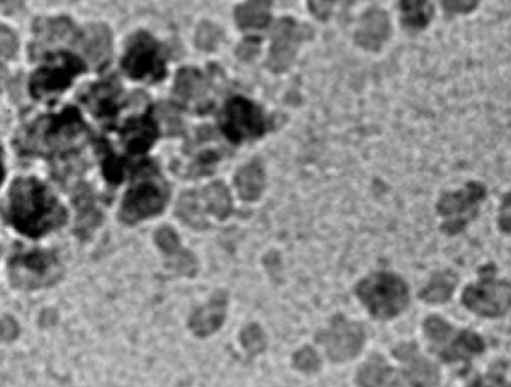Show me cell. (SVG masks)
Segmentation results:
<instances>
[{"label":"cell","instance_id":"6da1fadb","mask_svg":"<svg viewBox=\"0 0 511 387\" xmlns=\"http://www.w3.org/2000/svg\"><path fill=\"white\" fill-rule=\"evenodd\" d=\"M9 220L26 235L41 236L62 226L67 211L41 183L21 178L9 194Z\"/></svg>","mask_w":511,"mask_h":387},{"label":"cell","instance_id":"7a4b0ae2","mask_svg":"<svg viewBox=\"0 0 511 387\" xmlns=\"http://www.w3.org/2000/svg\"><path fill=\"white\" fill-rule=\"evenodd\" d=\"M356 295L377 319H392L409 305V288L400 277L377 272L356 286Z\"/></svg>","mask_w":511,"mask_h":387},{"label":"cell","instance_id":"3957f363","mask_svg":"<svg viewBox=\"0 0 511 387\" xmlns=\"http://www.w3.org/2000/svg\"><path fill=\"white\" fill-rule=\"evenodd\" d=\"M425 334L433 342V350L440 358L449 362L468 361L485 349L482 338L471 330H456L438 318H429L425 321Z\"/></svg>","mask_w":511,"mask_h":387},{"label":"cell","instance_id":"277c9868","mask_svg":"<svg viewBox=\"0 0 511 387\" xmlns=\"http://www.w3.org/2000/svg\"><path fill=\"white\" fill-rule=\"evenodd\" d=\"M83 123L78 114L67 111L62 116L47 117L37 121L34 131H30L26 142L34 152H50L65 149L72 141L83 133Z\"/></svg>","mask_w":511,"mask_h":387},{"label":"cell","instance_id":"5b68a950","mask_svg":"<svg viewBox=\"0 0 511 387\" xmlns=\"http://www.w3.org/2000/svg\"><path fill=\"white\" fill-rule=\"evenodd\" d=\"M62 276V265L54 253L32 252L16 256L11 262V280L23 288L50 286Z\"/></svg>","mask_w":511,"mask_h":387},{"label":"cell","instance_id":"8992f818","mask_svg":"<svg viewBox=\"0 0 511 387\" xmlns=\"http://www.w3.org/2000/svg\"><path fill=\"white\" fill-rule=\"evenodd\" d=\"M486 190L482 184L470 183L456 194H447L438 204V211L444 217L443 231L450 235L458 234L477 215L478 204L482 203Z\"/></svg>","mask_w":511,"mask_h":387},{"label":"cell","instance_id":"52a82bcc","mask_svg":"<svg viewBox=\"0 0 511 387\" xmlns=\"http://www.w3.org/2000/svg\"><path fill=\"white\" fill-rule=\"evenodd\" d=\"M318 341L323 344L326 354L334 362H344L358 356L362 350L365 332L362 325L356 321L346 320L344 316H335L330 321L329 329L318 334Z\"/></svg>","mask_w":511,"mask_h":387},{"label":"cell","instance_id":"ba28073f","mask_svg":"<svg viewBox=\"0 0 511 387\" xmlns=\"http://www.w3.org/2000/svg\"><path fill=\"white\" fill-rule=\"evenodd\" d=\"M462 301L478 316L499 318L511 309V286L506 281L486 278L468 286Z\"/></svg>","mask_w":511,"mask_h":387},{"label":"cell","instance_id":"9c48e42d","mask_svg":"<svg viewBox=\"0 0 511 387\" xmlns=\"http://www.w3.org/2000/svg\"><path fill=\"white\" fill-rule=\"evenodd\" d=\"M83 63L70 54L60 53L53 56L46 67L37 70L32 78L34 96L39 98L67 89L74 77L83 72Z\"/></svg>","mask_w":511,"mask_h":387},{"label":"cell","instance_id":"30bf717a","mask_svg":"<svg viewBox=\"0 0 511 387\" xmlns=\"http://www.w3.org/2000/svg\"><path fill=\"white\" fill-rule=\"evenodd\" d=\"M166 194L161 185L153 182H144L129 190L121 206V220L126 223H137L156 215L163 210Z\"/></svg>","mask_w":511,"mask_h":387},{"label":"cell","instance_id":"8fae6325","mask_svg":"<svg viewBox=\"0 0 511 387\" xmlns=\"http://www.w3.org/2000/svg\"><path fill=\"white\" fill-rule=\"evenodd\" d=\"M224 131L234 141L257 136L264 131V120L252 103L244 99H234L226 108Z\"/></svg>","mask_w":511,"mask_h":387},{"label":"cell","instance_id":"7c38bea8","mask_svg":"<svg viewBox=\"0 0 511 387\" xmlns=\"http://www.w3.org/2000/svg\"><path fill=\"white\" fill-rule=\"evenodd\" d=\"M123 67L133 78H144L149 75L159 77L162 70L157 46L149 35H138L130 44L123 60Z\"/></svg>","mask_w":511,"mask_h":387},{"label":"cell","instance_id":"4fadbf2b","mask_svg":"<svg viewBox=\"0 0 511 387\" xmlns=\"http://www.w3.org/2000/svg\"><path fill=\"white\" fill-rule=\"evenodd\" d=\"M396 359L404 363V375L412 387H433L437 386L438 370L428 359L422 356L416 344L404 342L393 350Z\"/></svg>","mask_w":511,"mask_h":387},{"label":"cell","instance_id":"5bb4252c","mask_svg":"<svg viewBox=\"0 0 511 387\" xmlns=\"http://www.w3.org/2000/svg\"><path fill=\"white\" fill-rule=\"evenodd\" d=\"M299 46V32L295 21L285 18L276 26L273 32V47L269 54L268 67L274 72H283L292 65Z\"/></svg>","mask_w":511,"mask_h":387},{"label":"cell","instance_id":"9a60e30c","mask_svg":"<svg viewBox=\"0 0 511 387\" xmlns=\"http://www.w3.org/2000/svg\"><path fill=\"white\" fill-rule=\"evenodd\" d=\"M156 243L162 252L165 253L168 268L186 277L196 274V257L180 246V239L171 227H162L156 232Z\"/></svg>","mask_w":511,"mask_h":387},{"label":"cell","instance_id":"2e32d148","mask_svg":"<svg viewBox=\"0 0 511 387\" xmlns=\"http://www.w3.org/2000/svg\"><path fill=\"white\" fill-rule=\"evenodd\" d=\"M227 293L215 292L211 298L210 304L203 309H196L193 316L190 318V329L193 330L198 337H208L214 334L223 325L226 318Z\"/></svg>","mask_w":511,"mask_h":387},{"label":"cell","instance_id":"e0dca14e","mask_svg":"<svg viewBox=\"0 0 511 387\" xmlns=\"http://www.w3.org/2000/svg\"><path fill=\"white\" fill-rule=\"evenodd\" d=\"M358 383L362 387H404L398 374L380 354L371 356L359 370Z\"/></svg>","mask_w":511,"mask_h":387},{"label":"cell","instance_id":"ac0fdd59","mask_svg":"<svg viewBox=\"0 0 511 387\" xmlns=\"http://www.w3.org/2000/svg\"><path fill=\"white\" fill-rule=\"evenodd\" d=\"M389 35V18L383 11H371L362 18L356 42L367 50H379Z\"/></svg>","mask_w":511,"mask_h":387},{"label":"cell","instance_id":"d6986e66","mask_svg":"<svg viewBox=\"0 0 511 387\" xmlns=\"http://www.w3.org/2000/svg\"><path fill=\"white\" fill-rule=\"evenodd\" d=\"M83 50L95 67H102L111 56V34L107 26L91 25L83 34Z\"/></svg>","mask_w":511,"mask_h":387},{"label":"cell","instance_id":"ffe728a7","mask_svg":"<svg viewBox=\"0 0 511 387\" xmlns=\"http://www.w3.org/2000/svg\"><path fill=\"white\" fill-rule=\"evenodd\" d=\"M271 0H248L236 9V21L243 29H260L268 25Z\"/></svg>","mask_w":511,"mask_h":387},{"label":"cell","instance_id":"44dd1931","mask_svg":"<svg viewBox=\"0 0 511 387\" xmlns=\"http://www.w3.org/2000/svg\"><path fill=\"white\" fill-rule=\"evenodd\" d=\"M235 183L241 198L255 201L259 198L265 187L264 169L257 163L244 166L243 169H239Z\"/></svg>","mask_w":511,"mask_h":387},{"label":"cell","instance_id":"7402d4cb","mask_svg":"<svg viewBox=\"0 0 511 387\" xmlns=\"http://www.w3.org/2000/svg\"><path fill=\"white\" fill-rule=\"evenodd\" d=\"M39 46H48L57 41H68L74 27L67 18H50V20H39L35 26Z\"/></svg>","mask_w":511,"mask_h":387},{"label":"cell","instance_id":"603a6c76","mask_svg":"<svg viewBox=\"0 0 511 387\" xmlns=\"http://www.w3.org/2000/svg\"><path fill=\"white\" fill-rule=\"evenodd\" d=\"M203 203L211 214L217 219H226L231 214L232 201L229 190L222 183H213L203 192Z\"/></svg>","mask_w":511,"mask_h":387},{"label":"cell","instance_id":"cb8c5ba5","mask_svg":"<svg viewBox=\"0 0 511 387\" xmlns=\"http://www.w3.org/2000/svg\"><path fill=\"white\" fill-rule=\"evenodd\" d=\"M456 286V277L450 272H440L422 290L421 298L426 302H444L449 299Z\"/></svg>","mask_w":511,"mask_h":387},{"label":"cell","instance_id":"d4e9b609","mask_svg":"<svg viewBox=\"0 0 511 387\" xmlns=\"http://www.w3.org/2000/svg\"><path fill=\"white\" fill-rule=\"evenodd\" d=\"M401 9H402L405 25L414 29L425 27L433 17V6L428 0H402Z\"/></svg>","mask_w":511,"mask_h":387},{"label":"cell","instance_id":"484cf974","mask_svg":"<svg viewBox=\"0 0 511 387\" xmlns=\"http://www.w3.org/2000/svg\"><path fill=\"white\" fill-rule=\"evenodd\" d=\"M177 214L180 219L184 220L192 227H196V229L206 227L203 208L199 205V194L194 192L182 194V198L178 201Z\"/></svg>","mask_w":511,"mask_h":387},{"label":"cell","instance_id":"4316f807","mask_svg":"<svg viewBox=\"0 0 511 387\" xmlns=\"http://www.w3.org/2000/svg\"><path fill=\"white\" fill-rule=\"evenodd\" d=\"M203 91V79L192 69L180 70L175 81V95L182 100L193 99Z\"/></svg>","mask_w":511,"mask_h":387},{"label":"cell","instance_id":"83f0119b","mask_svg":"<svg viewBox=\"0 0 511 387\" xmlns=\"http://www.w3.org/2000/svg\"><path fill=\"white\" fill-rule=\"evenodd\" d=\"M243 346L250 354L262 353L266 349V338L259 325H250L241 334Z\"/></svg>","mask_w":511,"mask_h":387},{"label":"cell","instance_id":"f1b7e54d","mask_svg":"<svg viewBox=\"0 0 511 387\" xmlns=\"http://www.w3.org/2000/svg\"><path fill=\"white\" fill-rule=\"evenodd\" d=\"M220 37H222V34L215 26L211 23H203L196 32V44L203 50H214L215 46L219 44Z\"/></svg>","mask_w":511,"mask_h":387},{"label":"cell","instance_id":"f546056e","mask_svg":"<svg viewBox=\"0 0 511 387\" xmlns=\"http://www.w3.org/2000/svg\"><path fill=\"white\" fill-rule=\"evenodd\" d=\"M293 365L297 370L313 372L320 368V359L311 347H304L301 350L293 354Z\"/></svg>","mask_w":511,"mask_h":387},{"label":"cell","instance_id":"4dcf8cb0","mask_svg":"<svg viewBox=\"0 0 511 387\" xmlns=\"http://www.w3.org/2000/svg\"><path fill=\"white\" fill-rule=\"evenodd\" d=\"M16 51H17V37L8 27L0 26V58H13Z\"/></svg>","mask_w":511,"mask_h":387},{"label":"cell","instance_id":"1f68e13d","mask_svg":"<svg viewBox=\"0 0 511 387\" xmlns=\"http://www.w3.org/2000/svg\"><path fill=\"white\" fill-rule=\"evenodd\" d=\"M440 4L449 13H470L477 6L478 0H440Z\"/></svg>","mask_w":511,"mask_h":387},{"label":"cell","instance_id":"d6a6232c","mask_svg":"<svg viewBox=\"0 0 511 387\" xmlns=\"http://www.w3.org/2000/svg\"><path fill=\"white\" fill-rule=\"evenodd\" d=\"M499 227L504 232L511 234V194L504 199L501 210H499Z\"/></svg>","mask_w":511,"mask_h":387},{"label":"cell","instance_id":"836d02e7","mask_svg":"<svg viewBox=\"0 0 511 387\" xmlns=\"http://www.w3.org/2000/svg\"><path fill=\"white\" fill-rule=\"evenodd\" d=\"M18 335V326L13 319L0 320V341H11Z\"/></svg>","mask_w":511,"mask_h":387},{"label":"cell","instance_id":"e575fe53","mask_svg":"<svg viewBox=\"0 0 511 387\" xmlns=\"http://www.w3.org/2000/svg\"><path fill=\"white\" fill-rule=\"evenodd\" d=\"M330 4H332V0H309V8L313 11L314 16H318L320 20H326L329 17Z\"/></svg>","mask_w":511,"mask_h":387},{"label":"cell","instance_id":"d590c367","mask_svg":"<svg viewBox=\"0 0 511 387\" xmlns=\"http://www.w3.org/2000/svg\"><path fill=\"white\" fill-rule=\"evenodd\" d=\"M470 387H510L506 380L501 379V377H480V379L475 380L474 383L471 384Z\"/></svg>","mask_w":511,"mask_h":387},{"label":"cell","instance_id":"8d00e7d4","mask_svg":"<svg viewBox=\"0 0 511 387\" xmlns=\"http://www.w3.org/2000/svg\"><path fill=\"white\" fill-rule=\"evenodd\" d=\"M25 0H0V14H13L23 6Z\"/></svg>","mask_w":511,"mask_h":387},{"label":"cell","instance_id":"74e56055","mask_svg":"<svg viewBox=\"0 0 511 387\" xmlns=\"http://www.w3.org/2000/svg\"><path fill=\"white\" fill-rule=\"evenodd\" d=\"M257 53V44L255 42H244L238 50L239 56L243 58H252Z\"/></svg>","mask_w":511,"mask_h":387},{"label":"cell","instance_id":"f35d334b","mask_svg":"<svg viewBox=\"0 0 511 387\" xmlns=\"http://www.w3.org/2000/svg\"><path fill=\"white\" fill-rule=\"evenodd\" d=\"M4 177H5V171H4V165H2V150H0V184H2V182H4Z\"/></svg>","mask_w":511,"mask_h":387},{"label":"cell","instance_id":"ab89813d","mask_svg":"<svg viewBox=\"0 0 511 387\" xmlns=\"http://www.w3.org/2000/svg\"><path fill=\"white\" fill-rule=\"evenodd\" d=\"M4 81H5V70L0 69V89H2V84H4Z\"/></svg>","mask_w":511,"mask_h":387}]
</instances>
